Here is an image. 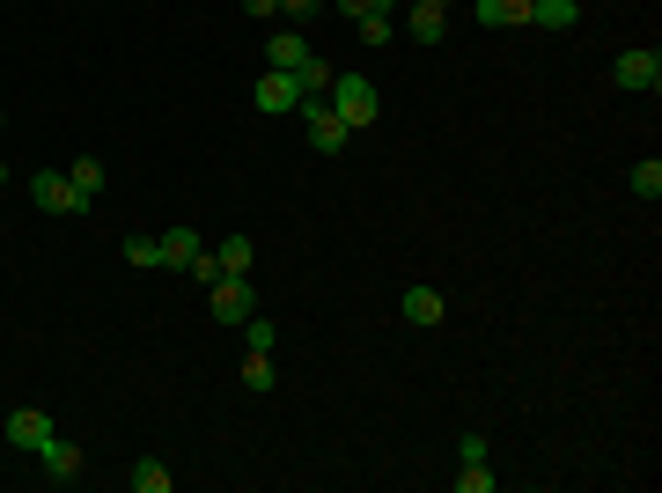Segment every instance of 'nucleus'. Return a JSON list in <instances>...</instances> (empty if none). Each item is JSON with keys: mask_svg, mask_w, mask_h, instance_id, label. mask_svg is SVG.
<instances>
[{"mask_svg": "<svg viewBox=\"0 0 662 493\" xmlns=\"http://www.w3.org/2000/svg\"><path fill=\"white\" fill-rule=\"evenodd\" d=\"M324 8H339V15H346V23H361V15H368V8H383V0H324Z\"/></svg>", "mask_w": 662, "mask_h": 493, "instance_id": "393cba45", "label": "nucleus"}, {"mask_svg": "<svg viewBox=\"0 0 662 493\" xmlns=\"http://www.w3.org/2000/svg\"><path fill=\"white\" fill-rule=\"evenodd\" d=\"M294 119L310 125V148H317V155H339V148H346V133H354V125H346L324 97H302V103H294Z\"/></svg>", "mask_w": 662, "mask_h": 493, "instance_id": "7ed1b4c3", "label": "nucleus"}, {"mask_svg": "<svg viewBox=\"0 0 662 493\" xmlns=\"http://www.w3.org/2000/svg\"><path fill=\"white\" fill-rule=\"evenodd\" d=\"M206 310H214V324H244V317H258L250 272H221L214 288H206Z\"/></svg>", "mask_w": 662, "mask_h": 493, "instance_id": "f03ea898", "label": "nucleus"}, {"mask_svg": "<svg viewBox=\"0 0 662 493\" xmlns=\"http://www.w3.org/2000/svg\"><path fill=\"white\" fill-rule=\"evenodd\" d=\"M125 266L155 272V266H162V244H155V236H125Z\"/></svg>", "mask_w": 662, "mask_h": 493, "instance_id": "aec40b11", "label": "nucleus"}, {"mask_svg": "<svg viewBox=\"0 0 662 493\" xmlns=\"http://www.w3.org/2000/svg\"><path fill=\"white\" fill-rule=\"evenodd\" d=\"M626 184H633V199H648V206H655V199H662V163H655V155H648V163H633V177H626Z\"/></svg>", "mask_w": 662, "mask_h": 493, "instance_id": "6ab92c4d", "label": "nucleus"}, {"mask_svg": "<svg viewBox=\"0 0 662 493\" xmlns=\"http://www.w3.org/2000/svg\"><path fill=\"white\" fill-rule=\"evenodd\" d=\"M67 177H74V192H81L89 206H97V192H103V163H97V155H81V163H67Z\"/></svg>", "mask_w": 662, "mask_h": 493, "instance_id": "a211bd4d", "label": "nucleus"}, {"mask_svg": "<svg viewBox=\"0 0 662 493\" xmlns=\"http://www.w3.org/2000/svg\"><path fill=\"white\" fill-rule=\"evenodd\" d=\"M177 479H170V464H162V457H141V464H133V493H170Z\"/></svg>", "mask_w": 662, "mask_h": 493, "instance_id": "f3484780", "label": "nucleus"}, {"mask_svg": "<svg viewBox=\"0 0 662 493\" xmlns=\"http://www.w3.org/2000/svg\"><path fill=\"white\" fill-rule=\"evenodd\" d=\"M30 199H37L45 214H89V199L74 192L67 170H37V177H30Z\"/></svg>", "mask_w": 662, "mask_h": 493, "instance_id": "39448f33", "label": "nucleus"}, {"mask_svg": "<svg viewBox=\"0 0 662 493\" xmlns=\"http://www.w3.org/2000/svg\"><path fill=\"white\" fill-rule=\"evenodd\" d=\"M354 30H361V45H368V52H375V45H391V30H397V0H383V8H368V15H361Z\"/></svg>", "mask_w": 662, "mask_h": 493, "instance_id": "2eb2a0df", "label": "nucleus"}, {"mask_svg": "<svg viewBox=\"0 0 662 493\" xmlns=\"http://www.w3.org/2000/svg\"><path fill=\"white\" fill-rule=\"evenodd\" d=\"M611 81H618V89H633V97H655V89H662V52H655V45H633V52H618Z\"/></svg>", "mask_w": 662, "mask_h": 493, "instance_id": "20e7f679", "label": "nucleus"}, {"mask_svg": "<svg viewBox=\"0 0 662 493\" xmlns=\"http://www.w3.org/2000/svg\"><path fill=\"white\" fill-rule=\"evenodd\" d=\"M214 258H221V272H250L258 266V244H250V236H221Z\"/></svg>", "mask_w": 662, "mask_h": 493, "instance_id": "dca6fc26", "label": "nucleus"}, {"mask_svg": "<svg viewBox=\"0 0 662 493\" xmlns=\"http://www.w3.org/2000/svg\"><path fill=\"white\" fill-rule=\"evenodd\" d=\"M435 8H449V0H435Z\"/></svg>", "mask_w": 662, "mask_h": 493, "instance_id": "c85d7f7f", "label": "nucleus"}, {"mask_svg": "<svg viewBox=\"0 0 662 493\" xmlns=\"http://www.w3.org/2000/svg\"><path fill=\"white\" fill-rule=\"evenodd\" d=\"M272 339H280V332H272L266 317H244V346L250 354H272Z\"/></svg>", "mask_w": 662, "mask_h": 493, "instance_id": "4be33fe9", "label": "nucleus"}, {"mask_svg": "<svg viewBox=\"0 0 662 493\" xmlns=\"http://www.w3.org/2000/svg\"><path fill=\"white\" fill-rule=\"evenodd\" d=\"M471 15L486 30H530V0H471Z\"/></svg>", "mask_w": 662, "mask_h": 493, "instance_id": "9b49d317", "label": "nucleus"}, {"mask_svg": "<svg viewBox=\"0 0 662 493\" xmlns=\"http://www.w3.org/2000/svg\"><path fill=\"white\" fill-rule=\"evenodd\" d=\"M441 317H449V302H441L435 288H413V295H405V324H413V332H435Z\"/></svg>", "mask_w": 662, "mask_h": 493, "instance_id": "f8f14e48", "label": "nucleus"}, {"mask_svg": "<svg viewBox=\"0 0 662 493\" xmlns=\"http://www.w3.org/2000/svg\"><path fill=\"white\" fill-rule=\"evenodd\" d=\"M244 391H258V397L272 391V361L266 354H244Z\"/></svg>", "mask_w": 662, "mask_h": 493, "instance_id": "412c9836", "label": "nucleus"}, {"mask_svg": "<svg viewBox=\"0 0 662 493\" xmlns=\"http://www.w3.org/2000/svg\"><path fill=\"white\" fill-rule=\"evenodd\" d=\"M582 0H530V30H574Z\"/></svg>", "mask_w": 662, "mask_h": 493, "instance_id": "ddd939ff", "label": "nucleus"}, {"mask_svg": "<svg viewBox=\"0 0 662 493\" xmlns=\"http://www.w3.org/2000/svg\"><path fill=\"white\" fill-rule=\"evenodd\" d=\"M0 125H8V119H0Z\"/></svg>", "mask_w": 662, "mask_h": 493, "instance_id": "c756f323", "label": "nucleus"}, {"mask_svg": "<svg viewBox=\"0 0 662 493\" xmlns=\"http://www.w3.org/2000/svg\"><path fill=\"white\" fill-rule=\"evenodd\" d=\"M250 103L280 119V111H294V103H302V89H294V75H280V67H266V75H258V89H250Z\"/></svg>", "mask_w": 662, "mask_h": 493, "instance_id": "6e6552de", "label": "nucleus"}, {"mask_svg": "<svg viewBox=\"0 0 662 493\" xmlns=\"http://www.w3.org/2000/svg\"><path fill=\"white\" fill-rule=\"evenodd\" d=\"M37 464H45L52 479H59V486H74L89 457H81V442H67V435H45V449H37Z\"/></svg>", "mask_w": 662, "mask_h": 493, "instance_id": "0eeeda50", "label": "nucleus"}, {"mask_svg": "<svg viewBox=\"0 0 662 493\" xmlns=\"http://www.w3.org/2000/svg\"><path fill=\"white\" fill-rule=\"evenodd\" d=\"M324 103H332V111H339V119L354 125V133H361V125H375V119H383V97H375V81H368V75H332V89H324Z\"/></svg>", "mask_w": 662, "mask_h": 493, "instance_id": "f257e3e1", "label": "nucleus"}, {"mask_svg": "<svg viewBox=\"0 0 662 493\" xmlns=\"http://www.w3.org/2000/svg\"><path fill=\"white\" fill-rule=\"evenodd\" d=\"M272 8H280V0H244V15H272Z\"/></svg>", "mask_w": 662, "mask_h": 493, "instance_id": "bb28decb", "label": "nucleus"}, {"mask_svg": "<svg viewBox=\"0 0 662 493\" xmlns=\"http://www.w3.org/2000/svg\"><path fill=\"white\" fill-rule=\"evenodd\" d=\"M317 8H324V0H280V15H294V23H310Z\"/></svg>", "mask_w": 662, "mask_h": 493, "instance_id": "a878e982", "label": "nucleus"}, {"mask_svg": "<svg viewBox=\"0 0 662 493\" xmlns=\"http://www.w3.org/2000/svg\"><path fill=\"white\" fill-rule=\"evenodd\" d=\"M310 59H317V52L302 45V30H272L266 37V67H280V75H302Z\"/></svg>", "mask_w": 662, "mask_h": 493, "instance_id": "1a4fd4ad", "label": "nucleus"}, {"mask_svg": "<svg viewBox=\"0 0 662 493\" xmlns=\"http://www.w3.org/2000/svg\"><path fill=\"white\" fill-rule=\"evenodd\" d=\"M184 272H192V280H199V288H214V280H221V258H214V244H206V250H199V258H192V266H184Z\"/></svg>", "mask_w": 662, "mask_h": 493, "instance_id": "5701e85b", "label": "nucleus"}, {"mask_svg": "<svg viewBox=\"0 0 662 493\" xmlns=\"http://www.w3.org/2000/svg\"><path fill=\"white\" fill-rule=\"evenodd\" d=\"M0 184H8V163H0Z\"/></svg>", "mask_w": 662, "mask_h": 493, "instance_id": "cd10ccee", "label": "nucleus"}, {"mask_svg": "<svg viewBox=\"0 0 662 493\" xmlns=\"http://www.w3.org/2000/svg\"><path fill=\"white\" fill-rule=\"evenodd\" d=\"M457 493H493V471L486 464H464V471H457Z\"/></svg>", "mask_w": 662, "mask_h": 493, "instance_id": "b1692460", "label": "nucleus"}, {"mask_svg": "<svg viewBox=\"0 0 662 493\" xmlns=\"http://www.w3.org/2000/svg\"><path fill=\"white\" fill-rule=\"evenodd\" d=\"M155 244H162V266H170V272H184L199 250H206V244H199V228H170V236H155Z\"/></svg>", "mask_w": 662, "mask_h": 493, "instance_id": "4468645a", "label": "nucleus"}, {"mask_svg": "<svg viewBox=\"0 0 662 493\" xmlns=\"http://www.w3.org/2000/svg\"><path fill=\"white\" fill-rule=\"evenodd\" d=\"M8 449H23V457H37L45 449V435H52V413H37V405H23V413H8Z\"/></svg>", "mask_w": 662, "mask_h": 493, "instance_id": "423d86ee", "label": "nucleus"}, {"mask_svg": "<svg viewBox=\"0 0 662 493\" xmlns=\"http://www.w3.org/2000/svg\"><path fill=\"white\" fill-rule=\"evenodd\" d=\"M405 30H413V45H441V37H449V8H435V0H405Z\"/></svg>", "mask_w": 662, "mask_h": 493, "instance_id": "9d476101", "label": "nucleus"}]
</instances>
